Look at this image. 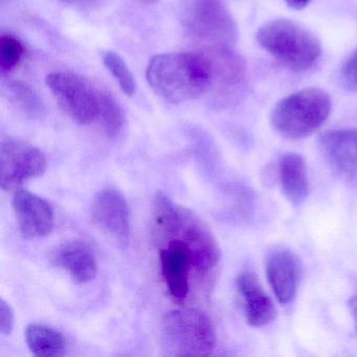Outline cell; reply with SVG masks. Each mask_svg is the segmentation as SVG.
<instances>
[{"instance_id": "6da1fadb", "label": "cell", "mask_w": 357, "mask_h": 357, "mask_svg": "<svg viewBox=\"0 0 357 357\" xmlns=\"http://www.w3.org/2000/svg\"><path fill=\"white\" fill-rule=\"evenodd\" d=\"M146 78L156 95L171 103L200 97L212 85L206 53H166L150 59Z\"/></svg>"}, {"instance_id": "7a4b0ae2", "label": "cell", "mask_w": 357, "mask_h": 357, "mask_svg": "<svg viewBox=\"0 0 357 357\" xmlns=\"http://www.w3.org/2000/svg\"><path fill=\"white\" fill-rule=\"evenodd\" d=\"M154 222L166 240L179 239L193 252L194 269L202 278L215 273L220 262V248L206 223L193 212L175 204L162 192L154 199Z\"/></svg>"}, {"instance_id": "3957f363", "label": "cell", "mask_w": 357, "mask_h": 357, "mask_svg": "<svg viewBox=\"0 0 357 357\" xmlns=\"http://www.w3.org/2000/svg\"><path fill=\"white\" fill-rule=\"evenodd\" d=\"M164 350L172 356H208L216 348V331L211 317L199 309H174L160 323Z\"/></svg>"}, {"instance_id": "277c9868", "label": "cell", "mask_w": 357, "mask_h": 357, "mask_svg": "<svg viewBox=\"0 0 357 357\" xmlns=\"http://www.w3.org/2000/svg\"><path fill=\"white\" fill-rule=\"evenodd\" d=\"M259 45L294 72L310 70L321 56V43L312 33L286 20L267 22L257 33Z\"/></svg>"}, {"instance_id": "5b68a950", "label": "cell", "mask_w": 357, "mask_h": 357, "mask_svg": "<svg viewBox=\"0 0 357 357\" xmlns=\"http://www.w3.org/2000/svg\"><path fill=\"white\" fill-rule=\"evenodd\" d=\"M331 108L330 96L323 89L310 87L281 100L273 108L271 124L285 139H304L326 122Z\"/></svg>"}, {"instance_id": "8992f818", "label": "cell", "mask_w": 357, "mask_h": 357, "mask_svg": "<svg viewBox=\"0 0 357 357\" xmlns=\"http://www.w3.org/2000/svg\"><path fill=\"white\" fill-rule=\"evenodd\" d=\"M45 83L58 105L72 120L81 125L97 122L105 91L73 73H52Z\"/></svg>"}, {"instance_id": "52a82bcc", "label": "cell", "mask_w": 357, "mask_h": 357, "mask_svg": "<svg viewBox=\"0 0 357 357\" xmlns=\"http://www.w3.org/2000/svg\"><path fill=\"white\" fill-rule=\"evenodd\" d=\"M189 32L211 47H231L237 38V28L221 0H190L185 11Z\"/></svg>"}, {"instance_id": "ba28073f", "label": "cell", "mask_w": 357, "mask_h": 357, "mask_svg": "<svg viewBox=\"0 0 357 357\" xmlns=\"http://www.w3.org/2000/svg\"><path fill=\"white\" fill-rule=\"evenodd\" d=\"M45 152L20 139H3L0 145V183L3 191L17 190L24 181L47 171Z\"/></svg>"}, {"instance_id": "9c48e42d", "label": "cell", "mask_w": 357, "mask_h": 357, "mask_svg": "<svg viewBox=\"0 0 357 357\" xmlns=\"http://www.w3.org/2000/svg\"><path fill=\"white\" fill-rule=\"evenodd\" d=\"M93 223L104 233L120 243L128 242L131 233V216L124 195L114 188L98 193L91 208Z\"/></svg>"}, {"instance_id": "30bf717a", "label": "cell", "mask_w": 357, "mask_h": 357, "mask_svg": "<svg viewBox=\"0 0 357 357\" xmlns=\"http://www.w3.org/2000/svg\"><path fill=\"white\" fill-rule=\"evenodd\" d=\"M160 271L167 289L175 302L183 304L190 291V271L194 268V256L183 240L169 239L160 250Z\"/></svg>"}, {"instance_id": "8fae6325", "label": "cell", "mask_w": 357, "mask_h": 357, "mask_svg": "<svg viewBox=\"0 0 357 357\" xmlns=\"http://www.w3.org/2000/svg\"><path fill=\"white\" fill-rule=\"evenodd\" d=\"M12 206L20 231L26 237L43 238L53 231L55 223L53 208L40 196L28 190H16Z\"/></svg>"}, {"instance_id": "7c38bea8", "label": "cell", "mask_w": 357, "mask_h": 357, "mask_svg": "<svg viewBox=\"0 0 357 357\" xmlns=\"http://www.w3.org/2000/svg\"><path fill=\"white\" fill-rule=\"evenodd\" d=\"M319 148L328 164L346 178L357 175V129H337L319 137Z\"/></svg>"}, {"instance_id": "4fadbf2b", "label": "cell", "mask_w": 357, "mask_h": 357, "mask_svg": "<svg viewBox=\"0 0 357 357\" xmlns=\"http://www.w3.org/2000/svg\"><path fill=\"white\" fill-rule=\"evenodd\" d=\"M267 281L278 302L288 304L294 300L300 283V261L289 250H280L271 252L265 264Z\"/></svg>"}, {"instance_id": "5bb4252c", "label": "cell", "mask_w": 357, "mask_h": 357, "mask_svg": "<svg viewBox=\"0 0 357 357\" xmlns=\"http://www.w3.org/2000/svg\"><path fill=\"white\" fill-rule=\"evenodd\" d=\"M236 286L243 300L246 319L252 327H264L275 319V304L254 273L242 271L236 280Z\"/></svg>"}, {"instance_id": "9a60e30c", "label": "cell", "mask_w": 357, "mask_h": 357, "mask_svg": "<svg viewBox=\"0 0 357 357\" xmlns=\"http://www.w3.org/2000/svg\"><path fill=\"white\" fill-rule=\"evenodd\" d=\"M53 262L68 271L77 284L89 283L97 277V260L84 242H68L60 246L54 254Z\"/></svg>"}, {"instance_id": "2e32d148", "label": "cell", "mask_w": 357, "mask_h": 357, "mask_svg": "<svg viewBox=\"0 0 357 357\" xmlns=\"http://www.w3.org/2000/svg\"><path fill=\"white\" fill-rule=\"evenodd\" d=\"M279 177L282 192L294 206L304 202L308 195L309 183L304 158L298 153L284 154L280 160Z\"/></svg>"}, {"instance_id": "e0dca14e", "label": "cell", "mask_w": 357, "mask_h": 357, "mask_svg": "<svg viewBox=\"0 0 357 357\" xmlns=\"http://www.w3.org/2000/svg\"><path fill=\"white\" fill-rule=\"evenodd\" d=\"M26 344L33 355L38 357H61L66 353L63 334L43 324H31L26 327Z\"/></svg>"}, {"instance_id": "ac0fdd59", "label": "cell", "mask_w": 357, "mask_h": 357, "mask_svg": "<svg viewBox=\"0 0 357 357\" xmlns=\"http://www.w3.org/2000/svg\"><path fill=\"white\" fill-rule=\"evenodd\" d=\"M6 93L10 101L24 116L31 119H41L45 116V104L29 85L20 81H11L6 86Z\"/></svg>"}, {"instance_id": "d6986e66", "label": "cell", "mask_w": 357, "mask_h": 357, "mask_svg": "<svg viewBox=\"0 0 357 357\" xmlns=\"http://www.w3.org/2000/svg\"><path fill=\"white\" fill-rule=\"evenodd\" d=\"M97 123L108 137H116L124 127L125 116L122 108L107 91L104 93Z\"/></svg>"}, {"instance_id": "ffe728a7", "label": "cell", "mask_w": 357, "mask_h": 357, "mask_svg": "<svg viewBox=\"0 0 357 357\" xmlns=\"http://www.w3.org/2000/svg\"><path fill=\"white\" fill-rule=\"evenodd\" d=\"M103 62L107 70L112 73L123 93L128 97H132L137 91L135 77L131 74L126 62L119 54L107 51L103 54Z\"/></svg>"}, {"instance_id": "44dd1931", "label": "cell", "mask_w": 357, "mask_h": 357, "mask_svg": "<svg viewBox=\"0 0 357 357\" xmlns=\"http://www.w3.org/2000/svg\"><path fill=\"white\" fill-rule=\"evenodd\" d=\"M24 56V47L13 35L3 34L0 38V68L1 74L11 73L17 68Z\"/></svg>"}, {"instance_id": "7402d4cb", "label": "cell", "mask_w": 357, "mask_h": 357, "mask_svg": "<svg viewBox=\"0 0 357 357\" xmlns=\"http://www.w3.org/2000/svg\"><path fill=\"white\" fill-rule=\"evenodd\" d=\"M340 78L347 87L357 91V49L342 64L340 68Z\"/></svg>"}, {"instance_id": "603a6c76", "label": "cell", "mask_w": 357, "mask_h": 357, "mask_svg": "<svg viewBox=\"0 0 357 357\" xmlns=\"http://www.w3.org/2000/svg\"><path fill=\"white\" fill-rule=\"evenodd\" d=\"M15 317L13 309L9 303L6 302L5 298L0 301V333L3 335H9L14 328Z\"/></svg>"}, {"instance_id": "cb8c5ba5", "label": "cell", "mask_w": 357, "mask_h": 357, "mask_svg": "<svg viewBox=\"0 0 357 357\" xmlns=\"http://www.w3.org/2000/svg\"><path fill=\"white\" fill-rule=\"evenodd\" d=\"M349 309H350L351 315L354 321L355 329L357 332V292L349 301Z\"/></svg>"}, {"instance_id": "d4e9b609", "label": "cell", "mask_w": 357, "mask_h": 357, "mask_svg": "<svg viewBox=\"0 0 357 357\" xmlns=\"http://www.w3.org/2000/svg\"><path fill=\"white\" fill-rule=\"evenodd\" d=\"M311 0H285V3L292 9L301 10L306 7Z\"/></svg>"}, {"instance_id": "484cf974", "label": "cell", "mask_w": 357, "mask_h": 357, "mask_svg": "<svg viewBox=\"0 0 357 357\" xmlns=\"http://www.w3.org/2000/svg\"><path fill=\"white\" fill-rule=\"evenodd\" d=\"M66 1H76V0H66Z\"/></svg>"}, {"instance_id": "4316f807", "label": "cell", "mask_w": 357, "mask_h": 357, "mask_svg": "<svg viewBox=\"0 0 357 357\" xmlns=\"http://www.w3.org/2000/svg\"><path fill=\"white\" fill-rule=\"evenodd\" d=\"M148 1H154V0H148Z\"/></svg>"}]
</instances>
